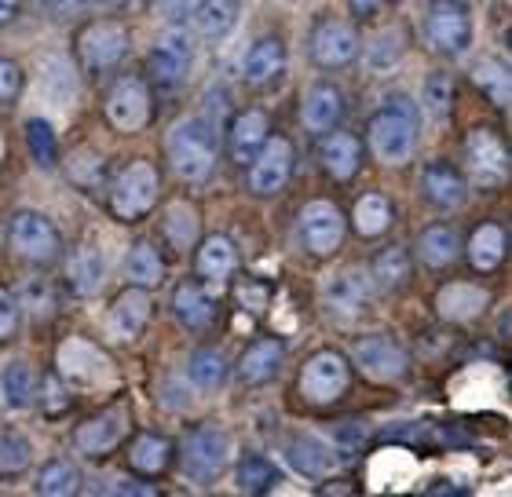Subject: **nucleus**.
Segmentation results:
<instances>
[{
    "mask_svg": "<svg viewBox=\"0 0 512 497\" xmlns=\"http://www.w3.org/2000/svg\"><path fill=\"white\" fill-rule=\"evenodd\" d=\"M293 172V147L282 136H267L264 147L256 150V158L249 161V191L253 194H278L289 183Z\"/></svg>",
    "mask_w": 512,
    "mask_h": 497,
    "instance_id": "f8f14e48",
    "label": "nucleus"
},
{
    "mask_svg": "<svg viewBox=\"0 0 512 497\" xmlns=\"http://www.w3.org/2000/svg\"><path fill=\"white\" fill-rule=\"evenodd\" d=\"M505 245L509 242H505L502 227H498V223H483L469 242V264L476 267V271H494V267L505 260Z\"/></svg>",
    "mask_w": 512,
    "mask_h": 497,
    "instance_id": "72a5a7b5",
    "label": "nucleus"
},
{
    "mask_svg": "<svg viewBox=\"0 0 512 497\" xmlns=\"http://www.w3.org/2000/svg\"><path fill=\"white\" fill-rule=\"evenodd\" d=\"M8 238H11V249L22 260H30V264H52L55 256H59V231L52 227L48 216H41V212L33 209H22L11 216Z\"/></svg>",
    "mask_w": 512,
    "mask_h": 497,
    "instance_id": "0eeeda50",
    "label": "nucleus"
},
{
    "mask_svg": "<svg viewBox=\"0 0 512 497\" xmlns=\"http://www.w3.org/2000/svg\"><path fill=\"white\" fill-rule=\"evenodd\" d=\"M472 81L487 92V99H491L494 106H509V66L505 63H494V59H483V63H476V70H472Z\"/></svg>",
    "mask_w": 512,
    "mask_h": 497,
    "instance_id": "a18cd8bd",
    "label": "nucleus"
},
{
    "mask_svg": "<svg viewBox=\"0 0 512 497\" xmlns=\"http://www.w3.org/2000/svg\"><path fill=\"white\" fill-rule=\"evenodd\" d=\"M88 4H99V8H107V4H118V0H88Z\"/></svg>",
    "mask_w": 512,
    "mask_h": 497,
    "instance_id": "052dcab7",
    "label": "nucleus"
},
{
    "mask_svg": "<svg viewBox=\"0 0 512 497\" xmlns=\"http://www.w3.org/2000/svg\"><path fill=\"white\" fill-rule=\"evenodd\" d=\"M278 483V468L264 454H246L238 461V490L242 494H267Z\"/></svg>",
    "mask_w": 512,
    "mask_h": 497,
    "instance_id": "79ce46f5",
    "label": "nucleus"
},
{
    "mask_svg": "<svg viewBox=\"0 0 512 497\" xmlns=\"http://www.w3.org/2000/svg\"><path fill=\"white\" fill-rule=\"evenodd\" d=\"M352 359H355V366H359V373L377 384L403 381L406 370H410V355H406L392 337H381V333L359 340L352 348Z\"/></svg>",
    "mask_w": 512,
    "mask_h": 497,
    "instance_id": "1a4fd4ad",
    "label": "nucleus"
},
{
    "mask_svg": "<svg viewBox=\"0 0 512 497\" xmlns=\"http://www.w3.org/2000/svg\"><path fill=\"white\" fill-rule=\"evenodd\" d=\"M282 355H286L282 340H256L253 348L242 355V362H238V381L249 384V388L267 384L278 373V366H282Z\"/></svg>",
    "mask_w": 512,
    "mask_h": 497,
    "instance_id": "a878e982",
    "label": "nucleus"
},
{
    "mask_svg": "<svg viewBox=\"0 0 512 497\" xmlns=\"http://www.w3.org/2000/svg\"><path fill=\"white\" fill-rule=\"evenodd\" d=\"M165 406H172V410H180V406H191V388L180 381H165Z\"/></svg>",
    "mask_w": 512,
    "mask_h": 497,
    "instance_id": "6e6d98bb",
    "label": "nucleus"
},
{
    "mask_svg": "<svg viewBox=\"0 0 512 497\" xmlns=\"http://www.w3.org/2000/svg\"><path fill=\"white\" fill-rule=\"evenodd\" d=\"M374 278L381 289H399L410 278V256L406 249H384L374 260Z\"/></svg>",
    "mask_w": 512,
    "mask_h": 497,
    "instance_id": "de8ad7c7",
    "label": "nucleus"
},
{
    "mask_svg": "<svg viewBox=\"0 0 512 497\" xmlns=\"http://www.w3.org/2000/svg\"><path fill=\"white\" fill-rule=\"evenodd\" d=\"M125 428H128L125 410L96 413V417H88V421L74 432V443L85 457H103L125 439Z\"/></svg>",
    "mask_w": 512,
    "mask_h": 497,
    "instance_id": "dca6fc26",
    "label": "nucleus"
},
{
    "mask_svg": "<svg viewBox=\"0 0 512 497\" xmlns=\"http://www.w3.org/2000/svg\"><path fill=\"white\" fill-rule=\"evenodd\" d=\"M377 4H381V0H348L352 15H359V19H370V15L377 11Z\"/></svg>",
    "mask_w": 512,
    "mask_h": 497,
    "instance_id": "4d7b16f0",
    "label": "nucleus"
},
{
    "mask_svg": "<svg viewBox=\"0 0 512 497\" xmlns=\"http://www.w3.org/2000/svg\"><path fill=\"white\" fill-rule=\"evenodd\" d=\"M169 461H172V443L165 435H154V432L139 435L136 443H132V450H128V465L139 476H161L169 468Z\"/></svg>",
    "mask_w": 512,
    "mask_h": 497,
    "instance_id": "c85d7f7f",
    "label": "nucleus"
},
{
    "mask_svg": "<svg viewBox=\"0 0 512 497\" xmlns=\"http://www.w3.org/2000/svg\"><path fill=\"white\" fill-rule=\"evenodd\" d=\"M103 278H107V264H103L99 249H92V245L74 249L70 264H66V286L74 289L77 297H96L103 289Z\"/></svg>",
    "mask_w": 512,
    "mask_h": 497,
    "instance_id": "b1692460",
    "label": "nucleus"
},
{
    "mask_svg": "<svg viewBox=\"0 0 512 497\" xmlns=\"http://www.w3.org/2000/svg\"><path fill=\"white\" fill-rule=\"evenodd\" d=\"M187 377H191L194 388L213 392V388H220V384H224V377H227V359L213 348L194 351L191 362H187Z\"/></svg>",
    "mask_w": 512,
    "mask_h": 497,
    "instance_id": "a19ab883",
    "label": "nucleus"
},
{
    "mask_svg": "<svg viewBox=\"0 0 512 497\" xmlns=\"http://www.w3.org/2000/svg\"><path fill=\"white\" fill-rule=\"evenodd\" d=\"M450 106H454V81H450V74H428L425 85H421V110L432 121H447Z\"/></svg>",
    "mask_w": 512,
    "mask_h": 497,
    "instance_id": "c03bdc74",
    "label": "nucleus"
},
{
    "mask_svg": "<svg viewBox=\"0 0 512 497\" xmlns=\"http://www.w3.org/2000/svg\"><path fill=\"white\" fill-rule=\"evenodd\" d=\"M128 52V33L121 22H92L81 33V63L88 74H107L125 59Z\"/></svg>",
    "mask_w": 512,
    "mask_h": 497,
    "instance_id": "4468645a",
    "label": "nucleus"
},
{
    "mask_svg": "<svg viewBox=\"0 0 512 497\" xmlns=\"http://www.w3.org/2000/svg\"><path fill=\"white\" fill-rule=\"evenodd\" d=\"M282 70H286V44L278 41V37H260L242 55V77H246L249 85H267Z\"/></svg>",
    "mask_w": 512,
    "mask_h": 497,
    "instance_id": "5701e85b",
    "label": "nucleus"
},
{
    "mask_svg": "<svg viewBox=\"0 0 512 497\" xmlns=\"http://www.w3.org/2000/svg\"><path fill=\"white\" fill-rule=\"evenodd\" d=\"M366 132H370V150L381 165H406L417 147V103H410L406 96L384 99Z\"/></svg>",
    "mask_w": 512,
    "mask_h": 497,
    "instance_id": "f03ea898",
    "label": "nucleus"
},
{
    "mask_svg": "<svg viewBox=\"0 0 512 497\" xmlns=\"http://www.w3.org/2000/svg\"><path fill=\"white\" fill-rule=\"evenodd\" d=\"M41 88H44V96H48V103H55V106L70 103V99L77 96V77H74L70 59H63V55H44Z\"/></svg>",
    "mask_w": 512,
    "mask_h": 497,
    "instance_id": "c756f323",
    "label": "nucleus"
},
{
    "mask_svg": "<svg viewBox=\"0 0 512 497\" xmlns=\"http://www.w3.org/2000/svg\"><path fill=\"white\" fill-rule=\"evenodd\" d=\"M322 300H326V307H330L333 315L341 318L363 315L366 307H370V278L363 271H341V275H333L326 282Z\"/></svg>",
    "mask_w": 512,
    "mask_h": 497,
    "instance_id": "a211bd4d",
    "label": "nucleus"
},
{
    "mask_svg": "<svg viewBox=\"0 0 512 497\" xmlns=\"http://www.w3.org/2000/svg\"><path fill=\"white\" fill-rule=\"evenodd\" d=\"M150 318V293L143 286L125 289L107 315V337L110 340H132L143 333Z\"/></svg>",
    "mask_w": 512,
    "mask_h": 497,
    "instance_id": "f3484780",
    "label": "nucleus"
},
{
    "mask_svg": "<svg viewBox=\"0 0 512 497\" xmlns=\"http://www.w3.org/2000/svg\"><path fill=\"white\" fill-rule=\"evenodd\" d=\"M0 161H4V132H0Z\"/></svg>",
    "mask_w": 512,
    "mask_h": 497,
    "instance_id": "680f3d73",
    "label": "nucleus"
},
{
    "mask_svg": "<svg viewBox=\"0 0 512 497\" xmlns=\"http://www.w3.org/2000/svg\"><path fill=\"white\" fill-rule=\"evenodd\" d=\"M300 245L308 249L311 256H330L341 249L344 242V216L333 201H308L300 209L297 223Z\"/></svg>",
    "mask_w": 512,
    "mask_h": 497,
    "instance_id": "6e6552de",
    "label": "nucleus"
},
{
    "mask_svg": "<svg viewBox=\"0 0 512 497\" xmlns=\"http://www.w3.org/2000/svg\"><path fill=\"white\" fill-rule=\"evenodd\" d=\"M0 392H4V406L8 410H26L33 402V392H37L30 362H8L4 373H0Z\"/></svg>",
    "mask_w": 512,
    "mask_h": 497,
    "instance_id": "f704fd0d",
    "label": "nucleus"
},
{
    "mask_svg": "<svg viewBox=\"0 0 512 497\" xmlns=\"http://www.w3.org/2000/svg\"><path fill=\"white\" fill-rule=\"evenodd\" d=\"M425 33H428V44L439 55H447V59H458V55L469 52L472 19L465 0H432L425 15Z\"/></svg>",
    "mask_w": 512,
    "mask_h": 497,
    "instance_id": "39448f33",
    "label": "nucleus"
},
{
    "mask_svg": "<svg viewBox=\"0 0 512 497\" xmlns=\"http://www.w3.org/2000/svg\"><path fill=\"white\" fill-rule=\"evenodd\" d=\"M333 435H337V443L359 446V443L366 439V424H363V421H341Z\"/></svg>",
    "mask_w": 512,
    "mask_h": 497,
    "instance_id": "5fc2aeb1",
    "label": "nucleus"
},
{
    "mask_svg": "<svg viewBox=\"0 0 512 497\" xmlns=\"http://www.w3.org/2000/svg\"><path fill=\"white\" fill-rule=\"evenodd\" d=\"M227 461H231V435L220 428V424H202L187 435L183 443V472L209 487L213 479L224 476Z\"/></svg>",
    "mask_w": 512,
    "mask_h": 497,
    "instance_id": "20e7f679",
    "label": "nucleus"
},
{
    "mask_svg": "<svg viewBox=\"0 0 512 497\" xmlns=\"http://www.w3.org/2000/svg\"><path fill=\"white\" fill-rule=\"evenodd\" d=\"M125 275L132 286L154 289V286H161V278H165V260H161V253L150 242H139V245H132V253L125 256Z\"/></svg>",
    "mask_w": 512,
    "mask_h": 497,
    "instance_id": "7c9ffc66",
    "label": "nucleus"
},
{
    "mask_svg": "<svg viewBox=\"0 0 512 497\" xmlns=\"http://www.w3.org/2000/svg\"><path fill=\"white\" fill-rule=\"evenodd\" d=\"M348 377H352V370H348V359L341 351H319L300 370V395L315 406L337 402L348 388Z\"/></svg>",
    "mask_w": 512,
    "mask_h": 497,
    "instance_id": "423d86ee",
    "label": "nucleus"
},
{
    "mask_svg": "<svg viewBox=\"0 0 512 497\" xmlns=\"http://www.w3.org/2000/svg\"><path fill=\"white\" fill-rule=\"evenodd\" d=\"M165 238L180 253L198 242V212H194V205H187V201L169 205V212H165Z\"/></svg>",
    "mask_w": 512,
    "mask_h": 497,
    "instance_id": "ea45409f",
    "label": "nucleus"
},
{
    "mask_svg": "<svg viewBox=\"0 0 512 497\" xmlns=\"http://www.w3.org/2000/svg\"><path fill=\"white\" fill-rule=\"evenodd\" d=\"M169 161L172 172L187 183H205L216 169V150H220V121L213 114L183 117L169 132Z\"/></svg>",
    "mask_w": 512,
    "mask_h": 497,
    "instance_id": "f257e3e1",
    "label": "nucleus"
},
{
    "mask_svg": "<svg viewBox=\"0 0 512 497\" xmlns=\"http://www.w3.org/2000/svg\"><path fill=\"white\" fill-rule=\"evenodd\" d=\"M15 11H19V0H0V26L15 19Z\"/></svg>",
    "mask_w": 512,
    "mask_h": 497,
    "instance_id": "13d9d810",
    "label": "nucleus"
},
{
    "mask_svg": "<svg viewBox=\"0 0 512 497\" xmlns=\"http://www.w3.org/2000/svg\"><path fill=\"white\" fill-rule=\"evenodd\" d=\"M15 300H19V307H30L33 315L52 307V293H48V282H44V278H26V282L19 286V297Z\"/></svg>",
    "mask_w": 512,
    "mask_h": 497,
    "instance_id": "8fccbe9b",
    "label": "nucleus"
},
{
    "mask_svg": "<svg viewBox=\"0 0 512 497\" xmlns=\"http://www.w3.org/2000/svg\"><path fill=\"white\" fill-rule=\"evenodd\" d=\"M319 161L333 180H352L363 165V147L352 132H326L319 143Z\"/></svg>",
    "mask_w": 512,
    "mask_h": 497,
    "instance_id": "412c9836",
    "label": "nucleus"
},
{
    "mask_svg": "<svg viewBox=\"0 0 512 497\" xmlns=\"http://www.w3.org/2000/svg\"><path fill=\"white\" fill-rule=\"evenodd\" d=\"M19 88H22V70L11 59H0V103L19 96Z\"/></svg>",
    "mask_w": 512,
    "mask_h": 497,
    "instance_id": "603ef678",
    "label": "nucleus"
},
{
    "mask_svg": "<svg viewBox=\"0 0 512 497\" xmlns=\"http://www.w3.org/2000/svg\"><path fill=\"white\" fill-rule=\"evenodd\" d=\"M388 223H392V205L384 194H363V198L355 201V231L363 234V238H377V234L388 231Z\"/></svg>",
    "mask_w": 512,
    "mask_h": 497,
    "instance_id": "e433bc0d",
    "label": "nucleus"
},
{
    "mask_svg": "<svg viewBox=\"0 0 512 497\" xmlns=\"http://www.w3.org/2000/svg\"><path fill=\"white\" fill-rule=\"evenodd\" d=\"M491 304L487 289L472 286V282H450V286L439 289L436 297V311L447 322H472V318L483 315V307Z\"/></svg>",
    "mask_w": 512,
    "mask_h": 497,
    "instance_id": "4be33fe9",
    "label": "nucleus"
},
{
    "mask_svg": "<svg viewBox=\"0 0 512 497\" xmlns=\"http://www.w3.org/2000/svg\"><path fill=\"white\" fill-rule=\"evenodd\" d=\"M77 483H81V472H77V465L63 461V457L48 461V465L37 472V494H44V497H70V494H77Z\"/></svg>",
    "mask_w": 512,
    "mask_h": 497,
    "instance_id": "4c0bfd02",
    "label": "nucleus"
},
{
    "mask_svg": "<svg viewBox=\"0 0 512 497\" xmlns=\"http://www.w3.org/2000/svg\"><path fill=\"white\" fill-rule=\"evenodd\" d=\"M417 253L428 267H450L461 256V238L454 227H428L417 242Z\"/></svg>",
    "mask_w": 512,
    "mask_h": 497,
    "instance_id": "473e14b6",
    "label": "nucleus"
},
{
    "mask_svg": "<svg viewBox=\"0 0 512 497\" xmlns=\"http://www.w3.org/2000/svg\"><path fill=\"white\" fill-rule=\"evenodd\" d=\"M289 461H293V468H297L300 476H311V479L330 476L333 468H337V457H333L330 443H322L319 435H297L289 443Z\"/></svg>",
    "mask_w": 512,
    "mask_h": 497,
    "instance_id": "bb28decb",
    "label": "nucleus"
},
{
    "mask_svg": "<svg viewBox=\"0 0 512 497\" xmlns=\"http://www.w3.org/2000/svg\"><path fill=\"white\" fill-rule=\"evenodd\" d=\"M19 318H22V307L15 300V293L0 289V340H11L19 333Z\"/></svg>",
    "mask_w": 512,
    "mask_h": 497,
    "instance_id": "3c124183",
    "label": "nucleus"
},
{
    "mask_svg": "<svg viewBox=\"0 0 512 497\" xmlns=\"http://www.w3.org/2000/svg\"><path fill=\"white\" fill-rule=\"evenodd\" d=\"M30 439L22 432H11V428H4L0 432V476H19V472H26L30 468Z\"/></svg>",
    "mask_w": 512,
    "mask_h": 497,
    "instance_id": "49530a36",
    "label": "nucleus"
},
{
    "mask_svg": "<svg viewBox=\"0 0 512 497\" xmlns=\"http://www.w3.org/2000/svg\"><path fill=\"white\" fill-rule=\"evenodd\" d=\"M421 191L425 198L436 205L439 212H450V209H461L469 191H465V180H461V172L447 161H428L425 172H421Z\"/></svg>",
    "mask_w": 512,
    "mask_h": 497,
    "instance_id": "6ab92c4d",
    "label": "nucleus"
},
{
    "mask_svg": "<svg viewBox=\"0 0 512 497\" xmlns=\"http://www.w3.org/2000/svg\"><path fill=\"white\" fill-rule=\"evenodd\" d=\"M341 117H344L341 88L315 85L308 96H304V106H300V121H304V128H308V132H319V136H326V132H333V128L341 125Z\"/></svg>",
    "mask_w": 512,
    "mask_h": 497,
    "instance_id": "aec40b11",
    "label": "nucleus"
},
{
    "mask_svg": "<svg viewBox=\"0 0 512 497\" xmlns=\"http://www.w3.org/2000/svg\"><path fill=\"white\" fill-rule=\"evenodd\" d=\"M26 147H30V158L37 161L41 169H55V165H59V139H55L52 121L30 117V121H26Z\"/></svg>",
    "mask_w": 512,
    "mask_h": 497,
    "instance_id": "58836bf2",
    "label": "nucleus"
},
{
    "mask_svg": "<svg viewBox=\"0 0 512 497\" xmlns=\"http://www.w3.org/2000/svg\"><path fill=\"white\" fill-rule=\"evenodd\" d=\"M161 180L158 169L150 161H132L114 176V187H110V209L121 220H143L154 201H158Z\"/></svg>",
    "mask_w": 512,
    "mask_h": 497,
    "instance_id": "7ed1b4c3",
    "label": "nucleus"
},
{
    "mask_svg": "<svg viewBox=\"0 0 512 497\" xmlns=\"http://www.w3.org/2000/svg\"><path fill=\"white\" fill-rule=\"evenodd\" d=\"M0 242H4V231H0Z\"/></svg>",
    "mask_w": 512,
    "mask_h": 497,
    "instance_id": "e2e57ef3",
    "label": "nucleus"
},
{
    "mask_svg": "<svg viewBox=\"0 0 512 497\" xmlns=\"http://www.w3.org/2000/svg\"><path fill=\"white\" fill-rule=\"evenodd\" d=\"M172 311H176V318H180L187 329H205L216 318L213 297H209L202 286H194V282H183V286L172 293Z\"/></svg>",
    "mask_w": 512,
    "mask_h": 497,
    "instance_id": "cd10ccee",
    "label": "nucleus"
},
{
    "mask_svg": "<svg viewBox=\"0 0 512 497\" xmlns=\"http://www.w3.org/2000/svg\"><path fill=\"white\" fill-rule=\"evenodd\" d=\"M355 55H359V33L348 22H322L319 30L311 33V59L322 70L348 66Z\"/></svg>",
    "mask_w": 512,
    "mask_h": 497,
    "instance_id": "2eb2a0df",
    "label": "nucleus"
},
{
    "mask_svg": "<svg viewBox=\"0 0 512 497\" xmlns=\"http://www.w3.org/2000/svg\"><path fill=\"white\" fill-rule=\"evenodd\" d=\"M198 4H202V0H158V11L169 22H183L198 11Z\"/></svg>",
    "mask_w": 512,
    "mask_h": 497,
    "instance_id": "864d4df0",
    "label": "nucleus"
},
{
    "mask_svg": "<svg viewBox=\"0 0 512 497\" xmlns=\"http://www.w3.org/2000/svg\"><path fill=\"white\" fill-rule=\"evenodd\" d=\"M37 4H41V8H48V11H63V8H70L74 0H37Z\"/></svg>",
    "mask_w": 512,
    "mask_h": 497,
    "instance_id": "bf43d9fd",
    "label": "nucleus"
},
{
    "mask_svg": "<svg viewBox=\"0 0 512 497\" xmlns=\"http://www.w3.org/2000/svg\"><path fill=\"white\" fill-rule=\"evenodd\" d=\"M465 158H469V172L476 187L491 191L509 180V147L494 136L491 128H476L465 143Z\"/></svg>",
    "mask_w": 512,
    "mask_h": 497,
    "instance_id": "9b49d317",
    "label": "nucleus"
},
{
    "mask_svg": "<svg viewBox=\"0 0 512 497\" xmlns=\"http://www.w3.org/2000/svg\"><path fill=\"white\" fill-rule=\"evenodd\" d=\"M107 121L125 136L143 132L150 121V88L139 77H118L107 92Z\"/></svg>",
    "mask_w": 512,
    "mask_h": 497,
    "instance_id": "9d476101",
    "label": "nucleus"
},
{
    "mask_svg": "<svg viewBox=\"0 0 512 497\" xmlns=\"http://www.w3.org/2000/svg\"><path fill=\"white\" fill-rule=\"evenodd\" d=\"M231 271H235V245L227 242L224 234L205 238L202 249H198V275L209 278V282H220Z\"/></svg>",
    "mask_w": 512,
    "mask_h": 497,
    "instance_id": "c9c22d12",
    "label": "nucleus"
},
{
    "mask_svg": "<svg viewBox=\"0 0 512 497\" xmlns=\"http://www.w3.org/2000/svg\"><path fill=\"white\" fill-rule=\"evenodd\" d=\"M235 22H238V0H202L198 11H194V26L209 41H220L224 33H231Z\"/></svg>",
    "mask_w": 512,
    "mask_h": 497,
    "instance_id": "2f4dec72",
    "label": "nucleus"
},
{
    "mask_svg": "<svg viewBox=\"0 0 512 497\" xmlns=\"http://www.w3.org/2000/svg\"><path fill=\"white\" fill-rule=\"evenodd\" d=\"M406 52V37L403 30H381L374 41L366 44V66L374 70V74H384V70H392Z\"/></svg>",
    "mask_w": 512,
    "mask_h": 497,
    "instance_id": "37998d69",
    "label": "nucleus"
},
{
    "mask_svg": "<svg viewBox=\"0 0 512 497\" xmlns=\"http://www.w3.org/2000/svg\"><path fill=\"white\" fill-rule=\"evenodd\" d=\"M191 37L183 30L165 33L147 55V74L158 88H176L191 74Z\"/></svg>",
    "mask_w": 512,
    "mask_h": 497,
    "instance_id": "ddd939ff",
    "label": "nucleus"
},
{
    "mask_svg": "<svg viewBox=\"0 0 512 497\" xmlns=\"http://www.w3.org/2000/svg\"><path fill=\"white\" fill-rule=\"evenodd\" d=\"M66 176H70L81 191H96L99 176H103V158H99L96 150H74V154L66 158Z\"/></svg>",
    "mask_w": 512,
    "mask_h": 497,
    "instance_id": "09e8293b",
    "label": "nucleus"
},
{
    "mask_svg": "<svg viewBox=\"0 0 512 497\" xmlns=\"http://www.w3.org/2000/svg\"><path fill=\"white\" fill-rule=\"evenodd\" d=\"M267 139V114L264 110H246L231 121V132H227V143H231V158L238 165H249L256 158V150L264 147Z\"/></svg>",
    "mask_w": 512,
    "mask_h": 497,
    "instance_id": "393cba45",
    "label": "nucleus"
}]
</instances>
